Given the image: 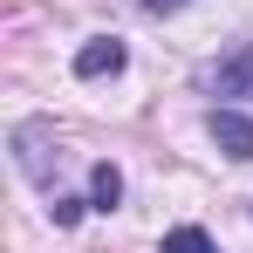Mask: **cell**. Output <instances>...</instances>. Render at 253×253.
I'll use <instances>...</instances> for the list:
<instances>
[{
	"label": "cell",
	"instance_id": "ba28073f",
	"mask_svg": "<svg viewBox=\"0 0 253 253\" xmlns=\"http://www.w3.org/2000/svg\"><path fill=\"white\" fill-rule=\"evenodd\" d=\"M144 7H151V14H171V7H185V0H144Z\"/></svg>",
	"mask_w": 253,
	"mask_h": 253
},
{
	"label": "cell",
	"instance_id": "277c9868",
	"mask_svg": "<svg viewBox=\"0 0 253 253\" xmlns=\"http://www.w3.org/2000/svg\"><path fill=\"white\" fill-rule=\"evenodd\" d=\"M212 89H219V96H253V42L240 48L233 62H219V69H212Z\"/></svg>",
	"mask_w": 253,
	"mask_h": 253
},
{
	"label": "cell",
	"instance_id": "7a4b0ae2",
	"mask_svg": "<svg viewBox=\"0 0 253 253\" xmlns=\"http://www.w3.org/2000/svg\"><path fill=\"white\" fill-rule=\"evenodd\" d=\"M14 158H21V171L35 185H48V124H21L14 130Z\"/></svg>",
	"mask_w": 253,
	"mask_h": 253
},
{
	"label": "cell",
	"instance_id": "3957f363",
	"mask_svg": "<svg viewBox=\"0 0 253 253\" xmlns=\"http://www.w3.org/2000/svg\"><path fill=\"white\" fill-rule=\"evenodd\" d=\"M124 62H130V48L110 42V35H103V42H89V48H76V76H117Z\"/></svg>",
	"mask_w": 253,
	"mask_h": 253
},
{
	"label": "cell",
	"instance_id": "8992f818",
	"mask_svg": "<svg viewBox=\"0 0 253 253\" xmlns=\"http://www.w3.org/2000/svg\"><path fill=\"white\" fill-rule=\"evenodd\" d=\"M158 253H219V247H212V233H206V226H171Z\"/></svg>",
	"mask_w": 253,
	"mask_h": 253
},
{
	"label": "cell",
	"instance_id": "5b68a950",
	"mask_svg": "<svg viewBox=\"0 0 253 253\" xmlns=\"http://www.w3.org/2000/svg\"><path fill=\"white\" fill-rule=\"evenodd\" d=\"M117 199H124V171H117V165H96V171H89V206L110 212Z\"/></svg>",
	"mask_w": 253,
	"mask_h": 253
},
{
	"label": "cell",
	"instance_id": "6da1fadb",
	"mask_svg": "<svg viewBox=\"0 0 253 253\" xmlns=\"http://www.w3.org/2000/svg\"><path fill=\"white\" fill-rule=\"evenodd\" d=\"M206 130H212V144H219L226 158H240V165L253 158V117H247V110H212Z\"/></svg>",
	"mask_w": 253,
	"mask_h": 253
},
{
	"label": "cell",
	"instance_id": "52a82bcc",
	"mask_svg": "<svg viewBox=\"0 0 253 253\" xmlns=\"http://www.w3.org/2000/svg\"><path fill=\"white\" fill-rule=\"evenodd\" d=\"M48 212H55V226H76V219H83V199H55Z\"/></svg>",
	"mask_w": 253,
	"mask_h": 253
}]
</instances>
